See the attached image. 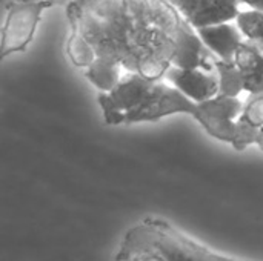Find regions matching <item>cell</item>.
I'll use <instances>...</instances> for the list:
<instances>
[{
    "mask_svg": "<svg viewBox=\"0 0 263 261\" xmlns=\"http://www.w3.org/2000/svg\"><path fill=\"white\" fill-rule=\"evenodd\" d=\"M170 2L186 20L194 17L197 12H200L211 3V0H170Z\"/></svg>",
    "mask_w": 263,
    "mask_h": 261,
    "instance_id": "18",
    "label": "cell"
},
{
    "mask_svg": "<svg viewBox=\"0 0 263 261\" xmlns=\"http://www.w3.org/2000/svg\"><path fill=\"white\" fill-rule=\"evenodd\" d=\"M165 78L196 103L219 95L217 72H210L205 69H183L171 65L165 74Z\"/></svg>",
    "mask_w": 263,
    "mask_h": 261,
    "instance_id": "8",
    "label": "cell"
},
{
    "mask_svg": "<svg viewBox=\"0 0 263 261\" xmlns=\"http://www.w3.org/2000/svg\"><path fill=\"white\" fill-rule=\"evenodd\" d=\"M216 72L219 75V94L227 97H239L245 91V77L236 62L216 60Z\"/></svg>",
    "mask_w": 263,
    "mask_h": 261,
    "instance_id": "12",
    "label": "cell"
},
{
    "mask_svg": "<svg viewBox=\"0 0 263 261\" xmlns=\"http://www.w3.org/2000/svg\"><path fill=\"white\" fill-rule=\"evenodd\" d=\"M65 8L71 32L97 57L119 62L125 72L165 77L185 20L170 0H72Z\"/></svg>",
    "mask_w": 263,
    "mask_h": 261,
    "instance_id": "1",
    "label": "cell"
},
{
    "mask_svg": "<svg viewBox=\"0 0 263 261\" xmlns=\"http://www.w3.org/2000/svg\"><path fill=\"white\" fill-rule=\"evenodd\" d=\"M239 12H240L239 8H227V6H220L216 3H210L205 9L197 12L188 22L194 29H199L203 26H213V25H219V23L234 22L236 17L239 15Z\"/></svg>",
    "mask_w": 263,
    "mask_h": 261,
    "instance_id": "13",
    "label": "cell"
},
{
    "mask_svg": "<svg viewBox=\"0 0 263 261\" xmlns=\"http://www.w3.org/2000/svg\"><path fill=\"white\" fill-rule=\"evenodd\" d=\"M257 146L260 148L263 151V128H260V131H259V138H257Z\"/></svg>",
    "mask_w": 263,
    "mask_h": 261,
    "instance_id": "21",
    "label": "cell"
},
{
    "mask_svg": "<svg viewBox=\"0 0 263 261\" xmlns=\"http://www.w3.org/2000/svg\"><path fill=\"white\" fill-rule=\"evenodd\" d=\"M240 3H245L247 6L253 8V9H260L263 11V0H239Z\"/></svg>",
    "mask_w": 263,
    "mask_h": 261,
    "instance_id": "19",
    "label": "cell"
},
{
    "mask_svg": "<svg viewBox=\"0 0 263 261\" xmlns=\"http://www.w3.org/2000/svg\"><path fill=\"white\" fill-rule=\"evenodd\" d=\"M72 0H48V3H49V8H52V6H62V5H68V3H71Z\"/></svg>",
    "mask_w": 263,
    "mask_h": 261,
    "instance_id": "20",
    "label": "cell"
},
{
    "mask_svg": "<svg viewBox=\"0 0 263 261\" xmlns=\"http://www.w3.org/2000/svg\"><path fill=\"white\" fill-rule=\"evenodd\" d=\"M203 43L222 60L233 62L239 46L243 42V34L240 32L236 22L219 23L213 26H203L196 29Z\"/></svg>",
    "mask_w": 263,
    "mask_h": 261,
    "instance_id": "9",
    "label": "cell"
},
{
    "mask_svg": "<svg viewBox=\"0 0 263 261\" xmlns=\"http://www.w3.org/2000/svg\"><path fill=\"white\" fill-rule=\"evenodd\" d=\"M197 103L186 97L176 86H170L162 80H157L153 86L148 97L125 117V125L140 123V122H156L159 118L174 115V114H188L194 115Z\"/></svg>",
    "mask_w": 263,
    "mask_h": 261,
    "instance_id": "5",
    "label": "cell"
},
{
    "mask_svg": "<svg viewBox=\"0 0 263 261\" xmlns=\"http://www.w3.org/2000/svg\"><path fill=\"white\" fill-rule=\"evenodd\" d=\"M123 66L111 58L97 57L83 72L85 78L92 83L100 92H111L123 78Z\"/></svg>",
    "mask_w": 263,
    "mask_h": 261,
    "instance_id": "11",
    "label": "cell"
},
{
    "mask_svg": "<svg viewBox=\"0 0 263 261\" xmlns=\"http://www.w3.org/2000/svg\"><path fill=\"white\" fill-rule=\"evenodd\" d=\"M18 2H29V0H18Z\"/></svg>",
    "mask_w": 263,
    "mask_h": 261,
    "instance_id": "22",
    "label": "cell"
},
{
    "mask_svg": "<svg viewBox=\"0 0 263 261\" xmlns=\"http://www.w3.org/2000/svg\"><path fill=\"white\" fill-rule=\"evenodd\" d=\"M48 8V0H9L6 3V17L2 28V58L14 52H22L29 46L42 14Z\"/></svg>",
    "mask_w": 263,
    "mask_h": 261,
    "instance_id": "3",
    "label": "cell"
},
{
    "mask_svg": "<svg viewBox=\"0 0 263 261\" xmlns=\"http://www.w3.org/2000/svg\"><path fill=\"white\" fill-rule=\"evenodd\" d=\"M236 65L245 77V92L263 94V46L259 43L243 40L239 46Z\"/></svg>",
    "mask_w": 263,
    "mask_h": 261,
    "instance_id": "10",
    "label": "cell"
},
{
    "mask_svg": "<svg viewBox=\"0 0 263 261\" xmlns=\"http://www.w3.org/2000/svg\"><path fill=\"white\" fill-rule=\"evenodd\" d=\"M66 54L71 60V63L77 68L86 69L96 58V51L92 49V46L79 34L71 32L66 42Z\"/></svg>",
    "mask_w": 263,
    "mask_h": 261,
    "instance_id": "15",
    "label": "cell"
},
{
    "mask_svg": "<svg viewBox=\"0 0 263 261\" xmlns=\"http://www.w3.org/2000/svg\"><path fill=\"white\" fill-rule=\"evenodd\" d=\"M219 57L203 43L197 31L185 18L177 37L176 51L171 60L173 66L183 69H205L216 72V60Z\"/></svg>",
    "mask_w": 263,
    "mask_h": 261,
    "instance_id": "7",
    "label": "cell"
},
{
    "mask_svg": "<svg viewBox=\"0 0 263 261\" xmlns=\"http://www.w3.org/2000/svg\"><path fill=\"white\" fill-rule=\"evenodd\" d=\"M257 128H263V94H250L240 114Z\"/></svg>",
    "mask_w": 263,
    "mask_h": 261,
    "instance_id": "17",
    "label": "cell"
},
{
    "mask_svg": "<svg viewBox=\"0 0 263 261\" xmlns=\"http://www.w3.org/2000/svg\"><path fill=\"white\" fill-rule=\"evenodd\" d=\"M157 80H151L139 72H126L111 92H100L97 103L102 108L106 125H125V117L136 109L151 92Z\"/></svg>",
    "mask_w": 263,
    "mask_h": 261,
    "instance_id": "4",
    "label": "cell"
},
{
    "mask_svg": "<svg viewBox=\"0 0 263 261\" xmlns=\"http://www.w3.org/2000/svg\"><path fill=\"white\" fill-rule=\"evenodd\" d=\"M234 22L243 37L263 46V11L253 8L240 11Z\"/></svg>",
    "mask_w": 263,
    "mask_h": 261,
    "instance_id": "14",
    "label": "cell"
},
{
    "mask_svg": "<svg viewBox=\"0 0 263 261\" xmlns=\"http://www.w3.org/2000/svg\"><path fill=\"white\" fill-rule=\"evenodd\" d=\"M259 131H260V128L254 126L253 123L245 120L242 115H239V118L236 120V129H234V137H233L231 146L236 151H243L248 146L257 145Z\"/></svg>",
    "mask_w": 263,
    "mask_h": 261,
    "instance_id": "16",
    "label": "cell"
},
{
    "mask_svg": "<svg viewBox=\"0 0 263 261\" xmlns=\"http://www.w3.org/2000/svg\"><path fill=\"white\" fill-rule=\"evenodd\" d=\"M116 261H242L217 254L168 222L146 217L126 231Z\"/></svg>",
    "mask_w": 263,
    "mask_h": 261,
    "instance_id": "2",
    "label": "cell"
},
{
    "mask_svg": "<svg viewBox=\"0 0 263 261\" xmlns=\"http://www.w3.org/2000/svg\"><path fill=\"white\" fill-rule=\"evenodd\" d=\"M243 105L245 102L239 97H227L219 94L210 100L197 103L193 118L197 120L211 137L231 145L236 120L242 114Z\"/></svg>",
    "mask_w": 263,
    "mask_h": 261,
    "instance_id": "6",
    "label": "cell"
}]
</instances>
